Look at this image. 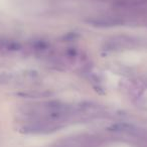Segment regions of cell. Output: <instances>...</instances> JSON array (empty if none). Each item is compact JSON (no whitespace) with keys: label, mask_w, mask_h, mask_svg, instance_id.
<instances>
[{"label":"cell","mask_w":147,"mask_h":147,"mask_svg":"<svg viewBox=\"0 0 147 147\" xmlns=\"http://www.w3.org/2000/svg\"><path fill=\"white\" fill-rule=\"evenodd\" d=\"M47 105V113L51 119L61 120L71 114V107L59 101H51Z\"/></svg>","instance_id":"2"},{"label":"cell","mask_w":147,"mask_h":147,"mask_svg":"<svg viewBox=\"0 0 147 147\" xmlns=\"http://www.w3.org/2000/svg\"><path fill=\"white\" fill-rule=\"evenodd\" d=\"M88 22L98 27H113L122 24L123 19L118 16H113V15H99V16L90 18Z\"/></svg>","instance_id":"3"},{"label":"cell","mask_w":147,"mask_h":147,"mask_svg":"<svg viewBox=\"0 0 147 147\" xmlns=\"http://www.w3.org/2000/svg\"><path fill=\"white\" fill-rule=\"evenodd\" d=\"M80 112L88 117H95L103 112V108L95 103H83L80 106Z\"/></svg>","instance_id":"5"},{"label":"cell","mask_w":147,"mask_h":147,"mask_svg":"<svg viewBox=\"0 0 147 147\" xmlns=\"http://www.w3.org/2000/svg\"><path fill=\"white\" fill-rule=\"evenodd\" d=\"M90 136L85 137H73V138H67L65 140L59 141V143L53 147H89L90 146Z\"/></svg>","instance_id":"4"},{"label":"cell","mask_w":147,"mask_h":147,"mask_svg":"<svg viewBox=\"0 0 147 147\" xmlns=\"http://www.w3.org/2000/svg\"><path fill=\"white\" fill-rule=\"evenodd\" d=\"M55 127L51 123L36 119V120L31 121L27 125H25L22 130L27 134H47V133L55 131Z\"/></svg>","instance_id":"1"}]
</instances>
